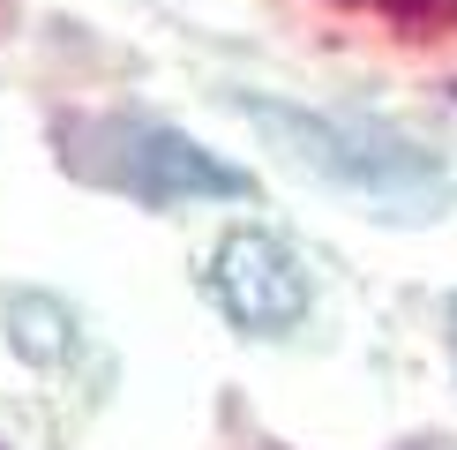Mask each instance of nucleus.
I'll use <instances>...</instances> for the list:
<instances>
[{"label":"nucleus","mask_w":457,"mask_h":450,"mask_svg":"<svg viewBox=\"0 0 457 450\" xmlns=\"http://www.w3.org/2000/svg\"><path fill=\"white\" fill-rule=\"evenodd\" d=\"M233 105L262 143H278L322 188L383 203L390 218H435V203H450L443 158L428 143H412L405 128H383L375 112H322V105L270 98V90H233Z\"/></svg>","instance_id":"1"},{"label":"nucleus","mask_w":457,"mask_h":450,"mask_svg":"<svg viewBox=\"0 0 457 450\" xmlns=\"http://www.w3.org/2000/svg\"><path fill=\"white\" fill-rule=\"evenodd\" d=\"M61 165L75 180L128 196L143 211H187V203H247L255 180L225 150L195 143L187 128L158 121V112H61L53 128Z\"/></svg>","instance_id":"2"},{"label":"nucleus","mask_w":457,"mask_h":450,"mask_svg":"<svg viewBox=\"0 0 457 450\" xmlns=\"http://www.w3.org/2000/svg\"><path fill=\"white\" fill-rule=\"evenodd\" d=\"M203 300L240 338H293L315 308V271L270 225H225L203 255Z\"/></svg>","instance_id":"3"},{"label":"nucleus","mask_w":457,"mask_h":450,"mask_svg":"<svg viewBox=\"0 0 457 450\" xmlns=\"http://www.w3.org/2000/svg\"><path fill=\"white\" fill-rule=\"evenodd\" d=\"M450 368H457V300H450Z\"/></svg>","instance_id":"4"}]
</instances>
